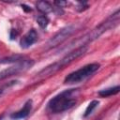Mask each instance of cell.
Masks as SVG:
<instances>
[{
	"instance_id": "cell-1",
	"label": "cell",
	"mask_w": 120,
	"mask_h": 120,
	"mask_svg": "<svg viewBox=\"0 0 120 120\" xmlns=\"http://www.w3.org/2000/svg\"><path fill=\"white\" fill-rule=\"evenodd\" d=\"M78 89H67L54 96L47 104V109L52 113H60L72 108L77 102Z\"/></svg>"
},
{
	"instance_id": "cell-9",
	"label": "cell",
	"mask_w": 120,
	"mask_h": 120,
	"mask_svg": "<svg viewBox=\"0 0 120 120\" xmlns=\"http://www.w3.org/2000/svg\"><path fill=\"white\" fill-rule=\"evenodd\" d=\"M37 8L40 12H42L44 15L48 14V13H50V12H52L53 10L52 6L47 1H39V2H38L37 3Z\"/></svg>"
},
{
	"instance_id": "cell-15",
	"label": "cell",
	"mask_w": 120,
	"mask_h": 120,
	"mask_svg": "<svg viewBox=\"0 0 120 120\" xmlns=\"http://www.w3.org/2000/svg\"><path fill=\"white\" fill-rule=\"evenodd\" d=\"M22 8L25 10V11H27V12H29V11H31L32 9H31V8H29L28 6H25V5H22Z\"/></svg>"
},
{
	"instance_id": "cell-4",
	"label": "cell",
	"mask_w": 120,
	"mask_h": 120,
	"mask_svg": "<svg viewBox=\"0 0 120 120\" xmlns=\"http://www.w3.org/2000/svg\"><path fill=\"white\" fill-rule=\"evenodd\" d=\"M33 64H34V62L30 59H24L23 61L16 63L14 66H11L0 72V81L27 70L28 68H30L33 66Z\"/></svg>"
},
{
	"instance_id": "cell-14",
	"label": "cell",
	"mask_w": 120,
	"mask_h": 120,
	"mask_svg": "<svg viewBox=\"0 0 120 120\" xmlns=\"http://www.w3.org/2000/svg\"><path fill=\"white\" fill-rule=\"evenodd\" d=\"M16 36H17V32H16L14 29H12V30H11V32H10V38H11V39H13Z\"/></svg>"
},
{
	"instance_id": "cell-7",
	"label": "cell",
	"mask_w": 120,
	"mask_h": 120,
	"mask_svg": "<svg viewBox=\"0 0 120 120\" xmlns=\"http://www.w3.org/2000/svg\"><path fill=\"white\" fill-rule=\"evenodd\" d=\"M38 35L37 31L35 29H31L22 38V39L20 41V45L23 49L29 48L38 40Z\"/></svg>"
},
{
	"instance_id": "cell-3",
	"label": "cell",
	"mask_w": 120,
	"mask_h": 120,
	"mask_svg": "<svg viewBox=\"0 0 120 120\" xmlns=\"http://www.w3.org/2000/svg\"><path fill=\"white\" fill-rule=\"evenodd\" d=\"M99 68V64L98 63H91L88 64L71 73H69L65 78V83H78L82 81H84L86 78L91 76L93 73H95Z\"/></svg>"
},
{
	"instance_id": "cell-12",
	"label": "cell",
	"mask_w": 120,
	"mask_h": 120,
	"mask_svg": "<svg viewBox=\"0 0 120 120\" xmlns=\"http://www.w3.org/2000/svg\"><path fill=\"white\" fill-rule=\"evenodd\" d=\"M98 105V100H92V101L88 104V106L86 107L85 112H84V113H83V117H87V116H89V115L93 112V111L97 108Z\"/></svg>"
},
{
	"instance_id": "cell-13",
	"label": "cell",
	"mask_w": 120,
	"mask_h": 120,
	"mask_svg": "<svg viewBox=\"0 0 120 120\" xmlns=\"http://www.w3.org/2000/svg\"><path fill=\"white\" fill-rule=\"evenodd\" d=\"M37 22L38 23V25L41 27V28H46L48 23H49V19L46 15L42 14V15H38L37 17Z\"/></svg>"
},
{
	"instance_id": "cell-2",
	"label": "cell",
	"mask_w": 120,
	"mask_h": 120,
	"mask_svg": "<svg viewBox=\"0 0 120 120\" xmlns=\"http://www.w3.org/2000/svg\"><path fill=\"white\" fill-rule=\"evenodd\" d=\"M118 22H119V9H117L113 14H112L104 22H102L100 24H98L91 32H89L88 34L82 37V38L76 40V43H79L80 47L81 46H85V43H88V42H91V41L97 39L103 33H105L109 29L113 28L114 26H116Z\"/></svg>"
},
{
	"instance_id": "cell-5",
	"label": "cell",
	"mask_w": 120,
	"mask_h": 120,
	"mask_svg": "<svg viewBox=\"0 0 120 120\" xmlns=\"http://www.w3.org/2000/svg\"><path fill=\"white\" fill-rule=\"evenodd\" d=\"M76 30V26L73 24L68 25L64 28H62L59 32H57L48 42V46L50 48L55 47L59 44H61L63 41H65L68 37H70Z\"/></svg>"
},
{
	"instance_id": "cell-10",
	"label": "cell",
	"mask_w": 120,
	"mask_h": 120,
	"mask_svg": "<svg viewBox=\"0 0 120 120\" xmlns=\"http://www.w3.org/2000/svg\"><path fill=\"white\" fill-rule=\"evenodd\" d=\"M120 90V87L118 85L114 86V87H110V88H106V89H103V90H100L98 92V95L102 98H107V97H110V96H112V95H115L119 92Z\"/></svg>"
},
{
	"instance_id": "cell-8",
	"label": "cell",
	"mask_w": 120,
	"mask_h": 120,
	"mask_svg": "<svg viewBox=\"0 0 120 120\" xmlns=\"http://www.w3.org/2000/svg\"><path fill=\"white\" fill-rule=\"evenodd\" d=\"M31 110H32V100L29 99V100H27V101L24 103L23 107H22L21 110H19V111H17L16 112L12 113L10 117H11L12 119H14V120L23 119V118H25V117L30 113Z\"/></svg>"
},
{
	"instance_id": "cell-16",
	"label": "cell",
	"mask_w": 120,
	"mask_h": 120,
	"mask_svg": "<svg viewBox=\"0 0 120 120\" xmlns=\"http://www.w3.org/2000/svg\"><path fill=\"white\" fill-rule=\"evenodd\" d=\"M7 86H8V85H7ZM7 86H5V87H2V88H0V97H1V95L3 94V92L5 91V89H6V87Z\"/></svg>"
},
{
	"instance_id": "cell-6",
	"label": "cell",
	"mask_w": 120,
	"mask_h": 120,
	"mask_svg": "<svg viewBox=\"0 0 120 120\" xmlns=\"http://www.w3.org/2000/svg\"><path fill=\"white\" fill-rule=\"evenodd\" d=\"M86 51H87V47L86 46H81V47H78V48L74 49L73 51L69 52L61 60L58 61V64H59L60 68H63L67 65L70 64L71 62H73L74 60H76L77 58H79L80 56H82L83 53H85Z\"/></svg>"
},
{
	"instance_id": "cell-11",
	"label": "cell",
	"mask_w": 120,
	"mask_h": 120,
	"mask_svg": "<svg viewBox=\"0 0 120 120\" xmlns=\"http://www.w3.org/2000/svg\"><path fill=\"white\" fill-rule=\"evenodd\" d=\"M23 60H24V56L16 54V55H11V56H8V57L0 59V64H6V63H19V62L23 61Z\"/></svg>"
}]
</instances>
